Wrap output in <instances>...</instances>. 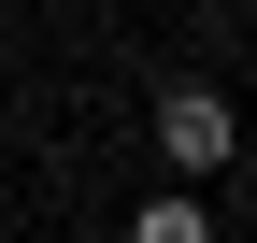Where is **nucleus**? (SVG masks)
I'll return each instance as SVG.
<instances>
[{"mask_svg": "<svg viewBox=\"0 0 257 243\" xmlns=\"http://www.w3.org/2000/svg\"><path fill=\"white\" fill-rule=\"evenodd\" d=\"M229 143H243V114L214 100V86H172V100H157V158H172L186 186H200V172H229Z\"/></svg>", "mask_w": 257, "mask_h": 243, "instance_id": "1", "label": "nucleus"}, {"mask_svg": "<svg viewBox=\"0 0 257 243\" xmlns=\"http://www.w3.org/2000/svg\"><path fill=\"white\" fill-rule=\"evenodd\" d=\"M128 243H214V215H200V186H172V200H143V229Z\"/></svg>", "mask_w": 257, "mask_h": 243, "instance_id": "2", "label": "nucleus"}]
</instances>
